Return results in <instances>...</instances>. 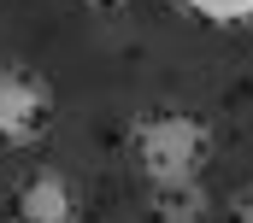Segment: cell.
<instances>
[{
    "instance_id": "obj_4",
    "label": "cell",
    "mask_w": 253,
    "mask_h": 223,
    "mask_svg": "<svg viewBox=\"0 0 253 223\" xmlns=\"http://www.w3.org/2000/svg\"><path fill=\"white\" fill-rule=\"evenodd\" d=\"M153 223H206L212 218V194L200 182H177V188H153Z\"/></svg>"
},
{
    "instance_id": "obj_2",
    "label": "cell",
    "mask_w": 253,
    "mask_h": 223,
    "mask_svg": "<svg viewBox=\"0 0 253 223\" xmlns=\"http://www.w3.org/2000/svg\"><path fill=\"white\" fill-rule=\"evenodd\" d=\"M47 129H53V88L24 65H0V141L30 147Z\"/></svg>"
},
{
    "instance_id": "obj_3",
    "label": "cell",
    "mask_w": 253,
    "mask_h": 223,
    "mask_svg": "<svg viewBox=\"0 0 253 223\" xmlns=\"http://www.w3.org/2000/svg\"><path fill=\"white\" fill-rule=\"evenodd\" d=\"M77 218H83V200L59 170H36L12 194V212H6V223H77Z\"/></svg>"
},
{
    "instance_id": "obj_5",
    "label": "cell",
    "mask_w": 253,
    "mask_h": 223,
    "mask_svg": "<svg viewBox=\"0 0 253 223\" xmlns=\"http://www.w3.org/2000/svg\"><path fill=\"white\" fill-rule=\"evenodd\" d=\"M194 18L218 24V30H236V24H253V0H183Z\"/></svg>"
},
{
    "instance_id": "obj_1",
    "label": "cell",
    "mask_w": 253,
    "mask_h": 223,
    "mask_svg": "<svg viewBox=\"0 0 253 223\" xmlns=\"http://www.w3.org/2000/svg\"><path fill=\"white\" fill-rule=\"evenodd\" d=\"M129 159L141 170L147 188H177V182H200L206 159H212V129L194 112H147L129 129Z\"/></svg>"
},
{
    "instance_id": "obj_6",
    "label": "cell",
    "mask_w": 253,
    "mask_h": 223,
    "mask_svg": "<svg viewBox=\"0 0 253 223\" xmlns=\"http://www.w3.org/2000/svg\"><path fill=\"white\" fill-rule=\"evenodd\" d=\"M230 223H253V188L236 194V206H230Z\"/></svg>"
},
{
    "instance_id": "obj_7",
    "label": "cell",
    "mask_w": 253,
    "mask_h": 223,
    "mask_svg": "<svg viewBox=\"0 0 253 223\" xmlns=\"http://www.w3.org/2000/svg\"><path fill=\"white\" fill-rule=\"evenodd\" d=\"M83 6H94V12H106V6H118V0H83Z\"/></svg>"
}]
</instances>
